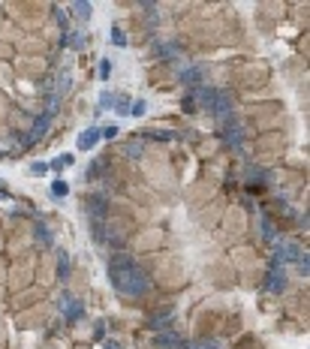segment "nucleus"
Wrapping results in <instances>:
<instances>
[{
    "instance_id": "f257e3e1",
    "label": "nucleus",
    "mask_w": 310,
    "mask_h": 349,
    "mask_svg": "<svg viewBox=\"0 0 310 349\" xmlns=\"http://www.w3.org/2000/svg\"><path fill=\"white\" fill-rule=\"evenodd\" d=\"M108 277H111V286L127 298H139L151 289V277L130 256H114L111 265H108Z\"/></svg>"
},
{
    "instance_id": "f03ea898",
    "label": "nucleus",
    "mask_w": 310,
    "mask_h": 349,
    "mask_svg": "<svg viewBox=\"0 0 310 349\" xmlns=\"http://www.w3.org/2000/svg\"><path fill=\"white\" fill-rule=\"evenodd\" d=\"M286 289V274H283V268L277 265V262H271V268H268V277H265V292H274V295H280Z\"/></svg>"
},
{
    "instance_id": "7ed1b4c3",
    "label": "nucleus",
    "mask_w": 310,
    "mask_h": 349,
    "mask_svg": "<svg viewBox=\"0 0 310 349\" xmlns=\"http://www.w3.org/2000/svg\"><path fill=\"white\" fill-rule=\"evenodd\" d=\"M85 208H88V214H91L94 223H103V217L108 214V199L100 196V193H91V196L85 199Z\"/></svg>"
},
{
    "instance_id": "20e7f679",
    "label": "nucleus",
    "mask_w": 310,
    "mask_h": 349,
    "mask_svg": "<svg viewBox=\"0 0 310 349\" xmlns=\"http://www.w3.org/2000/svg\"><path fill=\"white\" fill-rule=\"evenodd\" d=\"M187 343L175 334V331H160L157 334V349H184Z\"/></svg>"
},
{
    "instance_id": "39448f33",
    "label": "nucleus",
    "mask_w": 310,
    "mask_h": 349,
    "mask_svg": "<svg viewBox=\"0 0 310 349\" xmlns=\"http://www.w3.org/2000/svg\"><path fill=\"white\" fill-rule=\"evenodd\" d=\"M229 108H232V100H229V94H223V91H217L214 94V102H211V114H220V118H223V114H229Z\"/></svg>"
},
{
    "instance_id": "423d86ee",
    "label": "nucleus",
    "mask_w": 310,
    "mask_h": 349,
    "mask_svg": "<svg viewBox=\"0 0 310 349\" xmlns=\"http://www.w3.org/2000/svg\"><path fill=\"white\" fill-rule=\"evenodd\" d=\"M301 259V250L295 247V244H280V250H277V265H283V262H298Z\"/></svg>"
},
{
    "instance_id": "0eeeda50",
    "label": "nucleus",
    "mask_w": 310,
    "mask_h": 349,
    "mask_svg": "<svg viewBox=\"0 0 310 349\" xmlns=\"http://www.w3.org/2000/svg\"><path fill=\"white\" fill-rule=\"evenodd\" d=\"M82 304L79 301H72V298H63V316H66V322H79L82 319Z\"/></svg>"
},
{
    "instance_id": "6e6552de",
    "label": "nucleus",
    "mask_w": 310,
    "mask_h": 349,
    "mask_svg": "<svg viewBox=\"0 0 310 349\" xmlns=\"http://www.w3.org/2000/svg\"><path fill=\"white\" fill-rule=\"evenodd\" d=\"M100 136H103V133H100L97 127H91V130H85V133L79 136V148H82V150H91V148H94V145L100 142Z\"/></svg>"
},
{
    "instance_id": "1a4fd4ad",
    "label": "nucleus",
    "mask_w": 310,
    "mask_h": 349,
    "mask_svg": "<svg viewBox=\"0 0 310 349\" xmlns=\"http://www.w3.org/2000/svg\"><path fill=\"white\" fill-rule=\"evenodd\" d=\"M36 241H40L43 247H52V232H49V226H36Z\"/></svg>"
},
{
    "instance_id": "9d476101",
    "label": "nucleus",
    "mask_w": 310,
    "mask_h": 349,
    "mask_svg": "<svg viewBox=\"0 0 310 349\" xmlns=\"http://www.w3.org/2000/svg\"><path fill=\"white\" fill-rule=\"evenodd\" d=\"M259 226H262V232H265V235H262L265 241H271V238H274V235H277V229H274V223H271L268 217H259Z\"/></svg>"
},
{
    "instance_id": "9b49d317",
    "label": "nucleus",
    "mask_w": 310,
    "mask_h": 349,
    "mask_svg": "<svg viewBox=\"0 0 310 349\" xmlns=\"http://www.w3.org/2000/svg\"><path fill=\"white\" fill-rule=\"evenodd\" d=\"M108 36H111V43H114V46H118V49H124V46H127V33H124V30H121L118 24H114V27H111V33H108Z\"/></svg>"
},
{
    "instance_id": "f8f14e48",
    "label": "nucleus",
    "mask_w": 310,
    "mask_h": 349,
    "mask_svg": "<svg viewBox=\"0 0 310 349\" xmlns=\"http://www.w3.org/2000/svg\"><path fill=\"white\" fill-rule=\"evenodd\" d=\"M157 54H160V57H178V46H172V43H157Z\"/></svg>"
},
{
    "instance_id": "ddd939ff",
    "label": "nucleus",
    "mask_w": 310,
    "mask_h": 349,
    "mask_svg": "<svg viewBox=\"0 0 310 349\" xmlns=\"http://www.w3.org/2000/svg\"><path fill=\"white\" fill-rule=\"evenodd\" d=\"M184 82H187V85H199V82H202V69H199V66L187 69V72H184Z\"/></svg>"
},
{
    "instance_id": "4468645a",
    "label": "nucleus",
    "mask_w": 310,
    "mask_h": 349,
    "mask_svg": "<svg viewBox=\"0 0 310 349\" xmlns=\"http://www.w3.org/2000/svg\"><path fill=\"white\" fill-rule=\"evenodd\" d=\"M66 193H69V184H66V181H54V184H52V196H54V199L66 196Z\"/></svg>"
},
{
    "instance_id": "2eb2a0df",
    "label": "nucleus",
    "mask_w": 310,
    "mask_h": 349,
    "mask_svg": "<svg viewBox=\"0 0 310 349\" xmlns=\"http://www.w3.org/2000/svg\"><path fill=\"white\" fill-rule=\"evenodd\" d=\"M69 163H72V153H60V157H54V160H52V169H57V172H60V169H66Z\"/></svg>"
},
{
    "instance_id": "dca6fc26",
    "label": "nucleus",
    "mask_w": 310,
    "mask_h": 349,
    "mask_svg": "<svg viewBox=\"0 0 310 349\" xmlns=\"http://www.w3.org/2000/svg\"><path fill=\"white\" fill-rule=\"evenodd\" d=\"M57 274H60V277H66V274H69V256H66V253H60V256H57Z\"/></svg>"
},
{
    "instance_id": "f3484780",
    "label": "nucleus",
    "mask_w": 310,
    "mask_h": 349,
    "mask_svg": "<svg viewBox=\"0 0 310 349\" xmlns=\"http://www.w3.org/2000/svg\"><path fill=\"white\" fill-rule=\"evenodd\" d=\"M247 181H250V184H253V181H268V172H262V169H253V166H250V169H247Z\"/></svg>"
},
{
    "instance_id": "a211bd4d",
    "label": "nucleus",
    "mask_w": 310,
    "mask_h": 349,
    "mask_svg": "<svg viewBox=\"0 0 310 349\" xmlns=\"http://www.w3.org/2000/svg\"><path fill=\"white\" fill-rule=\"evenodd\" d=\"M184 349H217V343H211V340H196V343H187Z\"/></svg>"
},
{
    "instance_id": "6ab92c4d",
    "label": "nucleus",
    "mask_w": 310,
    "mask_h": 349,
    "mask_svg": "<svg viewBox=\"0 0 310 349\" xmlns=\"http://www.w3.org/2000/svg\"><path fill=\"white\" fill-rule=\"evenodd\" d=\"M124 153H127V157H139V153H142V142H130L124 148Z\"/></svg>"
},
{
    "instance_id": "aec40b11",
    "label": "nucleus",
    "mask_w": 310,
    "mask_h": 349,
    "mask_svg": "<svg viewBox=\"0 0 310 349\" xmlns=\"http://www.w3.org/2000/svg\"><path fill=\"white\" fill-rule=\"evenodd\" d=\"M145 108H148V102H145V100H136V102L130 105V114H136V118H139V114H145Z\"/></svg>"
},
{
    "instance_id": "412c9836",
    "label": "nucleus",
    "mask_w": 310,
    "mask_h": 349,
    "mask_svg": "<svg viewBox=\"0 0 310 349\" xmlns=\"http://www.w3.org/2000/svg\"><path fill=\"white\" fill-rule=\"evenodd\" d=\"M72 9L79 12L82 18H88V15H91V3H82V0H79V3H72Z\"/></svg>"
},
{
    "instance_id": "4be33fe9",
    "label": "nucleus",
    "mask_w": 310,
    "mask_h": 349,
    "mask_svg": "<svg viewBox=\"0 0 310 349\" xmlns=\"http://www.w3.org/2000/svg\"><path fill=\"white\" fill-rule=\"evenodd\" d=\"M111 72V60H100V79H108Z\"/></svg>"
},
{
    "instance_id": "5701e85b",
    "label": "nucleus",
    "mask_w": 310,
    "mask_h": 349,
    "mask_svg": "<svg viewBox=\"0 0 310 349\" xmlns=\"http://www.w3.org/2000/svg\"><path fill=\"white\" fill-rule=\"evenodd\" d=\"M30 172H33V175H46V172H49V163H33Z\"/></svg>"
},
{
    "instance_id": "b1692460",
    "label": "nucleus",
    "mask_w": 310,
    "mask_h": 349,
    "mask_svg": "<svg viewBox=\"0 0 310 349\" xmlns=\"http://www.w3.org/2000/svg\"><path fill=\"white\" fill-rule=\"evenodd\" d=\"M114 108H118L121 114H127V111H130V102H127V100L121 97V100H114Z\"/></svg>"
},
{
    "instance_id": "393cba45",
    "label": "nucleus",
    "mask_w": 310,
    "mask_h": 349,
    "mask_svg": "<svg viewBox=\"0 0 310 349\" xmlns=\"http://www.w3.org/2000/svg\"><path fill=\"white\" fill-rule=\"evenodd\" d=\"M57 88H60V94H66V88H69V75H60V79H57Z\"/></svg>"
},
{
    "instance_id": "a878e982",
    "label": "nucleus",
    "mask_w": 310,
    "mask_h": 349,
    "mask_svg": "<svg viewBox=\"0 0 310 349\" xmlns=\"http://www.w3.org/2000/svg\"><path fill=\"white\" fill-rule=\"evenodd\" d=\"M100 105H103V108H105V105H114V97H111V94H103V97H100Z\"/></svg>"
},
{
    "instance_id": "bb28decb",
    "label": "nucleus",
    "mask_w": 310,
    "mask_h": 349,
    "mask_svg": "<svg viewBox=\"0 0 310 349\" xmlns=\"http://www.w3.org/2000/svg\"><path fill=\"white\" fill-rule=\"evenodd\" d=\"M103 136H105V139H114V136H118V127H114V124H111V127H105V130H103Z\"/></svg>"
},
{
    "instance_id": "cd10ccee",
    "label": "nucleus",
    "mask_w": 310,
    "mask_h": 349,
    "mask_svg": "<svg viewBox=\"0 0 310 349\" xmlns=\"http://www.w3.org/2000/svg\"><path fill=\"white\" fill-rule=\"evenodd\" d=\"M105 349H124V346H121L118 340H105Z\"/></svg>"
},
{
    "instance_id": "c85d7f7f",
    "label": "nucleus",
    "mask_w": 310,
    "mask_h": 349,
    "mask_svg": "<svg viewBox=\"0 0 310 349\" xmlns=\"http://www.w3.org/2000/svg\"><path fill=\"white\" fill-rule=\"evenodd\" d=\"M3 187H6V184H3V181H0V193H3Z\"/></svg>"
}]
</instances>
